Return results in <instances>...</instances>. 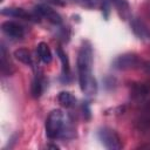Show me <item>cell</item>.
I'll list each match as a JSON object with an SVG mask.
<instances>
[{"instance_id": "15", "label": "cell", "mask_w": 150, "mask_h": 150, "mask_svg": "<svg viewBox=\"0 0 150 150\" xmlns=\"http://www.w3.org/2000/svg\"><path fill=\"white\" fill-rule=\"evenodd\" d=\"M87 6L93 8H101L102 12H107V18L109 13V1L108 0H83Z\"/></svg>"}, {"instance_id": "20", "label": "cell", "mask_w": 150, "mask_h": 150, "mask_svg": "<svg viewBox=\"0 0 150 150\" xmlns=\"http://www.w3.org/2000/svg\"><path fill=\"white\" fill-rule=\"evenodd\" d=\"M0 1H4V0H0Z\"/></svg>"}, {"instance_id": "5", "label": "cell", "mask_w": 150, "mask_h": 150, "mask_svg": "<svg viewBox=\"0 0 150 150\" xmlns=\"http://www.w3.org/2000/svg\"><path fill=\"white\" fill-rule=\"evenodd\" d=\"M35 12L38 13L39 16H42V18L47 19V20H48L49 22H52L53 25H60V23L62 22L61 15H60L56 11H54L53 8H50V7L47 6V5H43V4L38 5V6L35 7Z\"/></svg>"}, {"instance_id": "16", "label": "cell", "mask_w": 150, "mask_h": 150, "mask_svg": "<svg viewBox=\"0 0 150 150\" xmlns=\"http://www.w3.org/2000/svg\"><path fill=\"white\" fill-rule=\"evenodd\" d=\"M42 93V80L41 77L36 76L33 81V84H32V95L34 97H39Z\"/></svg>"}, {"instance_id": "14", "label": "cell", "mask_w": 150, "mask_h": 150, "mask_svg": "<svg viewBox=\"0 0 150 150\" xmlns=\"http://www.w3.org/2000/svg\"><path fill=\"white\" fill-rule=\"evenodd\" d=\"M14 56L16 60H19L20 62L25 63V64H28V66H32L33 61H32V55H30V52L26 48H19L14 52Z\"/></svg>"}, {"instance_id": "8", "label": "cell", "mask_w": 150, "mask_h": 150, "mask_svg": "<svg viewBox=\"0 0 150 150\" xmlns=\"http://www.w3.org/2000/svg\"><path fill=\"white\" fill-rule=\"evenodd\" d=\"M131 27H132L134 33L139 39H146L150 36V30L148 29V27L141 19H134L131 22Z\"/></svg>"}, {"instance_id": "4", "label": "cell", "mask_w": 150, "mask_h": 150, "mask_svg": "<svg viewBox=\"0 0 150 150\" xmlns=\"http://www.w3.org/2000/svg\"><path fill=\"white\" fill-rule=\"evenodd\" d=\"M141 64H142V60L135 53H125V54L118 55L112 61V67L115 69H118V70L136 69Z\"/></svg>"}, {"instance_id": "12", "label": "cell", "mask_w": 150, "mask_h": 150, "mask_svg": "<svg viewBox=\"0 0 150 150\" xmlns=\"http://www.w3.org/2000/svg\"><path fill=\"white\" fill-rule=\"evenodd\" d=\"M57 100H59V103L64 108H70L76 103V98L69 91H61L57 96Z\"/></svg>"}, {"instance_id": "9", "label": "cell", "mask_w": 150, "mask_h": 150, "mask_svg": "<svg viewBox=\"0 0 150 150\" xmlns=\"http://www.w3.org/2000/svg\"><path fill=\"white\" fill-rule=\"evenodd\" d=\"M150 93V86L148 83H132L130 94L134 98H143Z\"/></svg>"}, {"instance_id": "1", "label": "cell", "mask_w": 150, "mask_h": 150, "mask_svg": "<svg viewBox=\"0 0 150 150\" xmlns=\"http://www.w3.org/2000/svg\"><path fill=\"white\" fill-rule=\"evenodd\" d=\"M93 68V49L88 42H84L77 55V71H79V82L81 90L88 95H95L97 91L96 80L91 71Z\"/></svg>"}, {"instance_id": "10", "label": "cell", "mask_w": 150, "mask_h": 150, "mask_svg": "<svg viewBox=\"0 0 150 150\" xmlns=\"http://www.w3.org/2000/svg\"><path fill=\"white\" fill-rule=\"evenodd\" d=\"M110 1L114 4L115 8L117 9V12H118V14L122 19H124V20L129 19V16H130V6H129L128 0H110Z\"/></svg>"}, {"instance_id": "19", "label": "cell", "mask_w": 150, "mask_h": 150, "mask_svg": "<svg viewBox=\"0 0 150 150\" xmlns=\"http://www.w3.org/2000/svg\"><path fill=\"white\" fill-rule=\"evenodd\" d=\"M49 2L54 4V5H59V6H62L63 5V1L62 0H48Z\"/></svg>"}, {"instance_id": "13", "label": "cell", "mask_w": 150, "mask_h": 150, "mask_svg": "<svg viewBox=\"0 0 150 150\" xmlns=\"http://www.w3.org/2000/svg\"><path fill=\"white\" fill-rule=\"evenodd\" d=\"M56 54H57V56H59V59L62 63V76L68 77L69 74H70V67H69V60L67 57V54L60 47L56 48Z\"/></svg>"}, {"instance_id": "17", "label": "cell", "mask_w": 150, "mask_h": 150, "mask_svg": "<svg viewBox=\"0 0 150 150\" xmlns=\"http://www.w3.org/2000/svg\"><path fill=\"white\" fill-rule=\"evenodd\" d=\"M82 110H83L84 118H86V120H89V118H90V109H89V104H88V102H83Z\"/></svg>"}, {"instance_id": "18", "label": "cell", "mask_w": 150, "mask_h": 150, "mask_svg": "<svg viewBox=\"0 0 150 150\" xmlns=\"http://www.w3.org/2000/svg\"><path fill=\"white\" fill-rule=\"evenodd\" d=\"M144 111L148 112V114H150V100L144 104Z\"/></svg>"}, {"instance_id": "3", "label": "cell", "mask_w": 150, "mask_h": 150, "mask_svg": "<svg viewBox=\"0 0 150 150\" xmlns=\"http://www.w3.org/2000/svg\"><path fill=\"white\" fill-rule=\"evenodd\" d=\"M97 135H98V138H100L101 143L107 149H110V150H120V149H122L123 144H122L121 137L118 136V134L114 129L108 128V127H103V128H101L98 130Z\"/></svg>"}, {"instance_id": "11", "label": "cell", "mask_w": 150, "mask_h": 150, "mask_svg": "<svg viewBox=\"0 0 150 150\" xmlns=\"http://www.w3.org/2000/svg\"><path fill=\"white\" fill-rule=\"evenodd\" d=\"M38 55H39L40 60L43 63H50V61H52V52H50V49H49L47 43L40 42L38 45Z\"/></svg>"}, {"instance_id": "2", "label": "cell", "mask_w": 150, "mask_h": 150, "mask_svg": "<svg viewBox=\"0 0 150 150\" xmlns=\"http://www.w3.org/2000/svg\"><path fill=\"white\" fill-rule=\"evenodd\" d=\"M68 132H71L66 124V117L59 109L49 112L46 120V135L50 139L59 137H70Z\"/></svg>"}, {"instance_id": "6", "label": "cell", "mask_w": 150, "mask_h": 150, "mask_svg": "<svg viewBox=\"0 0 150 150\" xmlns=\"http://www.w3.org/2000/svg\"><path fill=\"white\" fill-rule=\"evenodd\" d=\"M1 29L7 36H9L12 39H20L25 34L23 27L21 25H19V23L14 22V21H5V22H2Z\"/></svg>"}, {"instance_id": "7", "label": "cell", "mask_w": 150, "mask_h": 150, "mask_svg": "<svg viewBox=\"0 0 150 150\" xmlns=\"http://www.w3.org/2000/svg\"><path fill=\"white\" fill-rule=\"evenodd\" d=\"M1 14L2 15H7V16H13V18H19V19H26V20H33L36 19V16H34L33 14L26 12L22 8H2L1 9Z\"/></svg>"}]
</instances>
